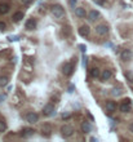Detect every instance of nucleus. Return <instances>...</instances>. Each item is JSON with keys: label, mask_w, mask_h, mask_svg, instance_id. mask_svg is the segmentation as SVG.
<instances>
[{"label": "nucleus", "mask_w": 133, "mask_h": 142, "mask_svg": "<svg viewBox=\"0 0 133 142\" xmlns=\"http://www.w3.org/2000/svg\"><path fill=\"white\" fill-rule=\"evenodd\" d=\"M132 57H133V54L129 49H124V50L122 52V60H123V61H131Z\"/></svg>", "instance_id": "nucleus-5"}, {"label": "nucleus", "mask_w": 133, "mask_h": 142, "mask_svg": "<svg viewBox=\"0 0 133 142\" xmlns=\"http://www.w3.org/2000/svg\"><path fill=\"white\" fill-rule=\"evenodd\" d=\"M89 33H91V29H89V26H87V25H84V26H81V27L79 29V34H80V36H83V37L88 36Z\"/></svg>", "instance_id": "nucleus-7"}, {"label": "nucleus", "mask_w": 133, "mask_h": 142, "mask_svg": "<svg viewBox=\"0 0 133 142\" xmlns=\"http://www.w3.org/2000/svg\"><path fill=\"white\" fill-rule=\"evenodd\" d=\"M98 17H100V12H97V10H91L88 13V20L89 21H96Z\"/></svg>", "instance_id": "nucleus-9"}, {"label": "nucleus", "mask_w": 133, "mask_h": 142, "mask_svg": "<svg viewBox=\"0 0 133 142\" xmlns=\"http://www.w3.org/2000/svg\"><path fill=\"white\" fill-rule=\"evenodd\" d=\"M64 34H65V35H70V34H71V30H70V27H68V26L64 27Z\"/></svg>", "instance_id": "nucleus-24"}, {"label": "nucleus", "mask_w": 133, "mask_h": 142, "mask_svg": "<svg viewBox=\"0 0 133 142\" xmlns=\"http://www.w3.org/2000/svg\"><path fill=\"white\" fill-rule=\"evenodd\" d=\"M31 1H33V0H22V3H23V4H30Z\"/></svg>", "instance_id": "nucleus-31"}, {"label": "nucleus", "mask_w": 133, "mask_h": 142, "mask_svg": "<svg viewBox=\"0 0 133 142\" xmlns=\"http://www.w3.org/2000/svg\"><path fill=\"white\" fill-rule=\"evenodd\" d=\"M68 3H70V5H71V7H75V3H76V0H68Z\"/></svg>", "instance_id": "nucleus-29"}, {"label": "nucleus", "mask_w": 133, "mask_h": 142, "mask_svg": "<svg viewBox=\"0 0 133 142\" xmlns=\"http://www.w3.org/2000/svg\"><path fill=\"white\" fill-rule=\"evenodd\" d=\"M96 33L101 36L106 35V34L109 33V27H107L106 25H98V26H96Z\"/></svg>", "instance_id": "nucleus-4"}, {"label": "nucleus", "mask_w": 133, "mask_h": 142, "mask_svg": "<svg viewBox=\"0 0 133 142\" xmlns=\"http://www.w3.org/2000/svg\"><path fill=\"white\" fill-rule=\"evenodd\" d=\"M131 87H132V89H133V81H131Z\"/></svg>", "instance_id": "nucleus-34"}, {"label": "nucleus", "mask_w": 133, "mask_h": 142, "mask_svg": "<svg viewBox=\"0 0 133 142\" xmlns=\"http://www.w3.org/2000/svg\"><path fill=\"white\" fill-rule=\"evenodd\" d=\"M52 13H53V16L56 18H62L65 16V10H64V8L61 5H54L52 8Z\"/></svg>", "instance_id": "nucleus-1"}, {"label": "nucleus", "mask_w": 133, "mask_h": 142, "mask_svg": "<svg viewBox=\"0 0 133 142\" xmlns=\"http://www.w3.org/2000/svg\"><path fill=\"white\" fill-rule=\"evenodd\" d=\"M81 131H83L84 133H88V132H91V131H92V127H91V124H89L88 121H84V123L81 124Z\"/></svg>", "instance_id": "nucleus-15"}, {"label": "nucleus", "mask_w": 133, "mask_h": 142, "mask_svg": "<svg viewBox=\"0 0 133 142\" xmlns=\"http://www.w3.org/2000/svg\"><path fill=\"white\" fill-rule=\"evenodd\" d=\"M9 9H10L9 4H0V14H5V13H8Z\"/></svg>", "instance_id": "nucleus-16"}, {"label": "nucleus", "mask_w": 133, "mask_h": 142, "mask_svg": "<svg viewBox=\"0 0 133 142\" xmlns=\"http://www.w3.org/2000/svg\"><path fill=\"white\" fill-rule=\"evenodd\" d=\"M8 39H9L10 41H16V40H18V39H20V36H17V35H14V36H8Z\"/></svg>", "instance_id": "nucleus-25"}, {"label": "nucleus", "mask_w": 133, "mask_h": 142, "mask_svg": "<svg viewBox=\"0 0 133 142\" xmlns=\"http://www.w3.org/2000/svg\"><path fill=\"white\" fill-rule=\"evenodd\" d=\"M93 1H94L97 5H103V4H105V0H93Z\"/></svg>", "instance_id": "nucleus-26"}, {"label": "nucleus", "mask_w": 133, "mask_h": 142, "mask_svg": "<svg viewBox=\"0 0 133 142\" xmlns=\"http://www.w3.org/2000/svg\"><path fill=\"white\" fill-rule=\"evenodd\" d=\"M120 111H122V112H128V111H131V104L123 102V104L120 105Z\"/></svg>", "instance_id": "nucleus-17"}, {"label": "nucleus", "mask_w": 133, "mask_h": 142, "mask_svg": "<svg viewBox=\"0 0 133 142\" xmlns=\"http://www.w3.org/2000/svg\"><path fill=\"white\" fill-rule=\"evenodd\" d=\"M106 110H107L109 112H114V111L116 110V104H115L114 101H109V102L106 104Z\"/></svg>", "instance_id": "nucleus-12"}, {"label": "nucleus", "mask_w": 133, "mask_h": 142, "mask_svg": "<svg viewBox=\"0 0 133 142\" xmlns=\"http://www.w3.org/2000/svg\"><path fill=\"white\" fill-rule=\"evenodd\" d=\"M8 81H9V79L7 76H0V87H5L8 84Z\"/></svg>", "instance_id": "nucleus-21"}, {"label": "nucleus", "mask_w": 133, "mask_h": 142, "mask_svg": "<svg viewBox=\"0 0 133 142\" xmlns=\"http://www.w3.org/2000/svg\"><path fill=\"white\" fill-rule=\"evenodd\" d=\"M26 120H27L29 123H36V121L39 120V115L35 114V112H29V114L26 115Z\"/></svg>", "instance_id": "nucleus-6"}, {"label": "nucleus", "mask_w": 133, "mask_h": 142, "mask_svg": "<svg viewBox=\"0 0 133 142\" xmlns=\"http://www.w3.org/2000/svg\"><path fill=\"white\" fill-rule=\"evenodd\" d=\"M125 76L129 79V81H133V75L131 74V72H128V74H125Z\"/></svg>", "instance_id": "nucleus-27"}, {"label": "nucleus", "mask_w": 133, "mask_h": 142, "mask_svg": "<svg viewBox=\"0 0 133 142\" xmlns=\"http://www.w3.org/2000/svg\"><path fill=\"white\" fill-rule=\"evenodd\" d=\"M34 134V129L31 128H25L22 132H21V136L22 137H30V136H33Z\"/></svg>", "instance_id": "nucleus-14"}, {"label": "nucleus", "mask_w": 133, "mask_h": 142, "mask_svg": "<svg viewBox=\"0 0 133 142\" xmlns=\"http://www.w3.org/2000/svg\"><path fill=\"white\" fill-rule=\"evenodd\" d=\"M5 129H7V123L0 120V132H5Z\"/></svg>", "instance_id": "nucleus-22"}, {"label": "nucleus", "mask_w": 133, "mask_h": 142, "mask_svg": "<svg viewBox=\"0 0 133 142\" xmlns=\"http://www.w3.org/2000/svg\"><path fill=\"white\" fill-rule=\"evenodd\" d=\"M22 18H23V13H22V12H16V13L13 14V20H14L16 22L21 21Z\"/></svg>", "instance_id": "nucleus-19"}, {"label": "nucleus", "mask_w": 133, "mask_h": 142, "mask_svg": "<svg viewBox=\"0 0 133 142\" xmlns=\"http://www.w3.org/2000/svg\"><path fill=\"white\" fill-rule=\"evenodd\" d=\"M5 27H7V25L4 22H0V30H5Z\"/></svg>", "instance_id": "nucleus-28"}, {"label": "nucleus", "mask_w": 133, "mask_h": 142, "mask_svg": "<svg viewBox=\"0 0 133 142\" xmlns=\"http://www.w3.org/2000/svg\"><path fill=\"white\" fill-rule=\"evenodd\" d=\"M129 131H131V132H133V121L129 124Z\"/></svg>", "instance_id": "nucleus-32"}, {"label": "nucleus", "mask_w": 133, "mask_h": 142, "mask_svg": "<svg viewBox=\"0 0 133 142\" xmlns=\"http://www.w3.org/2000/svg\"><path fill=\"white\" fill-rule=\"evenodd\" d=\"M111 94H112V96H120V94H122V91H120V89H112Z\"/></svg>", "instance_id": "nucleus-23"}, {"label": "nucleus", "mask_w": 133, "mask_h": 142, "mask_svg": "<svg viewBox=\"0 0 133 142\" xmlns=\"http://www.w3.org/2000/svg\"><path fill=\"white\" fill-rule=\"evenodd\" d=\"M53 111H54V107H53V105H50V104L45 105L44 108H43V112H44L45 115H52V114H53Z\"/></svg>", "instance_id": "nucleus-10"}, {"label": "nucleus", "mask_w": 133, "mask_h": 142, "mask_svg": "<svg viewBox=\"0 0 133 142\" xmlns=\"http://www.w3.org/2000/svg\"><path fill=\"white\" fill-rule=\"evenodd\" d=\"M35 26H36V21H35V20H27L26 23H25V27H26L27 30H34Z\"/></svg>", "instance_id": "nucleus-11"}, {"label": "nucleus", "mask_w": 133, "mask_h": 142, "mask_svg": "<svg viewBox=\"0 0 133 142\" xmlns=\"http://www.w3.org/2000/svg\"><path fill=\"white\" fill-rule=\"evenodd\" d=\"M111 76H112V72H111V70H103L102 72H101V80H102V81H106V80H109Z\"/></svg>", "instance_id": "nucleus-8"}, {"label": "nucleus", "mask_w": 133, "mask_h": 142, "mask_svg": "<svg viewBox=\"0 0 133 142\" xmlns=\"http://www.w3.org/2000/svg\"><path fill=\"white\" fill-rule=\"evenodd\" d=\"M47 136V137H49L50 136V127L49 125H44L43 127V136Z\"/></svg>", "instance_id": "nucleus-20"}, {"label": "nucleus", "mask_w": 133, "mask_h": 142, "mask_svg": "<svg viewBox=\"0 0 133 142\" xmlns=\"http://www.w3.org/2000/svg\"><path fill=\"white\" fill-rule=\"evenodd\" d=\"M61 133H62V136H65V137H70V136H72V133H74V128H72L71 125H68V124H65V125H62V128H61Z\"/></svg>", "instance_id": "nucleus-2"}, {"label": "nucleus", "mask_w": 133, "mask_h": 142, "mask_svg": "<svg viewBox=\"0 0 133 142\" xmlns=\"http://www.w3.org/2000/svg\"><path fill=\"white\" fill-rule=\"evenodd\" d=\"M75 14H76L78 17H85L87 13H85V9L80 7V8H76V9H75Z\"/></svg>", "instance_id": "nucleus-18"}, {"label": "nucleus", "mask_w": 133, "mask_h": 142, "mask_svg": "<svg viewBox=\"0 0 133 142\" xmlns=\"http://www.w3.org/2000/svg\"><path fill=\"white\" fill-rule=\"evenodd\" d=\"M62 118H64V119H68V118H70V115H68V114H66V115L64 114V116H62Z\"/></svg>", "instance_id": "nucleus-33"}, {"label": "nucleus", "mask_w": 133, "mask_h": 142, "mask_svg": "<svg viewBox=\"0 0 133 142\" xmlns=\"http://www.w3.org/2000/svg\"><path fill=\"white\" fill-rule=\"evenodd\" d=\"M62 71H64V74H65L66 76H70V75L74 72V65H72V63H70V62H67V63L64 65Z\"/></svg>", "instance_id": "nucleus-3"}, {"label": "nucleus", "mask_w": 133, "mask_h": 142, "mask_svg": "<svg viewBox=\"0 0 133 142\" xmlns=\"http://www.w3.org/2000/svg\"><path fill=\"white\" fill-rule=\"evenodd\" d=\"M79 48H80L83 52H85V49H87V47H85V45H79Z\"/></svg>", "instance_id": "nucleus-30"}, {"label": "nucleus", "mask_w": 133, "mask_h": 142, "mask_svg": "<svg viewBox=\"0 0 133 142\" xmlns=\"http://www.w3.org/2000/svg\"><path fill=\"white\" fill-rule=\"evenodd\" d=\"M89 74H91V76H92L93 79H97V78H101L100 69H97V67H93V69H91V71H89Z\"/></svg>", "instance_id": "nucleus-13"}]
</instances>
